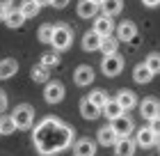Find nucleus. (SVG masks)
Masks as SVG:
<instances>
[{"instance_id": "nucleus-36", "label": "nucleus", "mask_w": 160, "mask_h": 156, "mask_svg": "<svg viewBox=\"0 0 160 156\" xmlns=\"http://www.w3.org/2000/svg\"><path fill=\"white\" fill-rule=\"evenodd\" d=\"M34 3H37L39 7H46V5H50V0H34Z\"/></svg>"}, {"instance_id": "nucleus-12", "label": "nucleus", "mask_w": 160, "mask_h": 156, "mask_svg": "<svg viewBox=\"0 0 160 156\" xmlns=\"http://www.w3.org/2000/svg\"><path fill=\"white\" fill-rule=\"evenodd\" d=\"M98 9L103 12V16H119V14L123 12V0H101V5H98Z\"/></svg>"}, {"instance_id": "nucleus-37", "label": "nucleus", "mask_w": 160, "mask_h": 156, "mask_svg": "<svg viewBox=\"0 0 160 156\" xmlns=\"http://www.w3.org/2000/svg\"><path fill=\"white\" fill-rule=\"evenodd\" d=\"M89 3H94V5H101V0H89Z\"/></svg>"}, {"instance_id": "nucleus-30", "label": "nucleus", "mask_w": 160, "mask_h": 156, "mask_svg": "<svg viewBox=\"0 0 160 156\" xmlns=\"http://www.w3.org/2000/svg\"><path fill=\"white\" fill-rule=\"evenodd\" d=\"M50 35H53V25H50V23L39 28V41L41 44H50Z\"/></svg>"}, {"instance_id": "nucleus-8", "label": "nucleus", "mask_w": 160, "mask_h": 156, "mask_svg": "<svg viewBox=\"0 0 160 156\" xmlns=\"http://www.w3.org/2000/svg\"><path fill=\"white\" fill-rule=\"evenodd\" d=\"M92 32H96L98 37H110L114 32V21L110 16H103V14H96L94 16V28Z\"/></svg>"}, {"instance_id": "nucleus-21", "label": "nucleus", "mask_w": 160, "mask_h": 156, "mask_svg": "<svg viewBox=\"0 0 160 156\" xmlns=\"http://www.w3.org/2000/svg\"><path fill=\"white\" fill-rule=\"evenodd\" d=\"M23 23H25V16L18 9H14V7H12V9L7 12V16H5V25L12 28V30H16V28H21Z\"/></svg>"}, {"instance_id": "nucleus-15", "label": "nucleus", "mask_w": 160, "mask_h": 156, "mask_svg": "<svg viewBox=\"0 0 160 156\" xmlns=\"http://www.w3.org/2000/svg\"><path fill=\"white\" fill-rule=\"evenodd\" d=\"M135 140L130 138H119L117 143H114V154L117 156H133L135 154Z\"/></svg>"}, {"instance_id": "nucleus-2", "label": "nucleus", "mask_w": 160, "mask_h": 156, "mask_svg": "<svg viewBox=\"0 0 160 156\" xmlns=\"http://www.w3.org/2000/svg\"><path fill=\"white\" fill-rule=\"evenodd\" d=\"M9 117H12L14 126H16V131L18 129H30L32 122H34V108L30 106V103H18Z\"/></svg>"}, {"instance_id": "nucleus-27", "label": "nucleus", "mask_w": 160, "mask_h": 156, "mask_svg": "<svg viewBox=\"0 0 160 156\" xmlns=\"http://www.w3.org/2000/svg\"><path fill=\"white\" fill-rule=\"evenodd\" d=\"M48 76H50L48 69H43L41 64H37V67H32V69H30V78L34 80V83H43V85H46L48 80H50Z\"/></svg>"}, {"instance_id": "nucleus-24", "label": "nucleus", "mask_w": 160, "mask_h": 156, "mask_svg": "<svg viewBox=\"0 0 160 156\" xmlns=\"http://www.w3.org/2000/svg\"><path fill=\"white\" fill-rule=\"evenodd\" d=\"M80 115H82L85 120H89V122H94V120H96V117L101 115V110H98L96 106H92V103L87 101V96H85V99L80 101Z\"/></svg>"}, {"instance_id": "nucleus-9", "label": "nucleus", "mask_w": 160, "mask_h": 156, "mask_svg": "<svg viewBox=\"0 0 160 156\" xmlns=\"http://www.w3.org/2000/svg\"><path fill=\"white\" fill-rule=\"evenodd\" d=\"M94 78H96V73H94V69L89 64H80L78 69L73 71V83L78 87H87V85H92L94 83Z\"/></svg>"}, {"instance_id": "nucleus-29", "label": "nucleus", "mask_w": 160, "mask_h": 156, "mask_svg": "<svg viewBox=\"0 0 160 156\" xmlns=\"http://www.w3.org/2000/svg\"><path fill=\"white\" fill-rule=\"evenodd\" d=\"M144 67H147V69L156 76V73L160 71V55H158V53H149L147 60H144Z\"/></svg>"}, {"instance_id": "nucleus-3", "label": "nucleus", "mask_w": 160, "mask_h": 156, "mask_svg": "<svg viewBox=\"0 0 160 156\" xmlns=\"http://www.w3.org/2000/svg\"><path fill=\"white\" fill-rule=\"evenodd\" d=\"M123 64H126L123 55H119V53H114V55H105L103 60H101V71H103V76L114 78V76H119V73L123 71Z\"/></svg>"}, {"instance_id": "nucleus-26", "label": "nucleus", "mask_w": 160, "mask_h": 156, "mask_svg": "<svg viewBox=\"0 0 160 156\" xmlns=\"http://www.w3.org/2000/svg\"><path fill=\"white\" fill-rule=\"evenodd\" d=\"M39 64L43 69H53V67H60V53H55V51H50V53H43Z\"/></svg>"}, {"instance_id": "nucleus-34", "label": "nucleus", "mask_w": 160, "mask_h": 156, "mask_svg": "<svg viewBox=\"0 0 160 156\" xmlns=\"http://www.w3.org/2000/svg\"><path fill=\"white\" fill-rule=\"evenodd\" d=\"M14 0H0V7H5V9H12Z\"/></svg>"}, {"instance_id": "nucleus-31", "label": "nucleus", "mask_w": 160, "mask_h": 156, "mask_svg": "<svg viewBox=\"0 0 160 156\" xmlns=\"http://www.w3.org/2000/svg\"><path fill=\"white\" fill-rule=\"evenodd\" d=\"M7 103H9V101H7V92H5V90H0V115H2L5 110H7Z\"/></svg>"}, {"instance_id": "nucleus-23", "label": "nucleus", "mask_w": 160, "mask_h": 156, "mask_svg": "<svg viewBox=\"0 0 160 156\" xmlns=\"http://www.w3.org/2000/svg\"><path fill=\"white\" fill-rule=\"evenodd\" d=\"M151 78H153V73H151L147 67H144V62H142V64H137L135 69H133V80H135V83L147 85V83H151Z\"/></svg>"}, {"instance_id": "nucleus-7", "label": "nucleus", "mask_w": 160, "mask_h": 156, "mask_svg": "<svg viewBox=\"0 0 160 156\" xmlns=\"http://www.w3.org/2000/svg\"><path fill=\"white\" fill-rule=\"evenodd\" d=\"M137 106H140V115L144 117V120H158V113H160V103L158 99H153V96H147V99L137 101Z\"/></svg>"}, {"instance_id": "nucleus-17", "label": "nucleus", "mask_w": 160, "mask_h": 156, "mask_svg": "<svg viewBox=\"0 0 160 156\" xmlns=\"http://www.w3.org/2000/svg\"><path fill=\"white\" fill-rule=\"evenodd\" d=\"M98 145H103V147H114V143H117V133H114L112 129H110V124H108V126H101V129H98Z\"/></svg>"}, {"instance_id": "nucleus-16", "label": "nucleus", "mask_w": 160, "mask_h": 156, "mask_svg": "<svg viewBox=\"0 0 160 156\" xmlns=\"http://www.w3.org/2000/svg\"><path fill=\"white\" fill-rule=\"evenodd\" d=\"M101 39H103V37H98L96 32L87 30V32L82 35V51H87V53L98 51V48H101Z\"/></svg>"}, {"instance_id": "nucleus-22", "label": "nucleus", "mask_w": 160, "mask_h": 156, "mask_svg": "<svg viewBox=\"0 0 160 156\" xmlns=\"http://www.w3.org/2000/svg\"><path fill=\"white\" fill-rule=\"evenodd\" d=\"M98 51H103V57L105 55H114V53H119V41H117V37H103L101 39V48Z\"/></svg>"}, {"instance_id": "nucleus-19", "label": "nucleus", "mask_w": 160, "mask_h": 156, "mask_svg": "<svg viewBox=\"0 0 160 156\" xmlns=\"http://www.w3.org/2000/svg\"><path fill=\"white\" fill-rule=\"evenodd\" d=\"M76 12H78L80 19H94V16L98 14V5L89 3V0H80L78 7H76Z\"/></svg>"}, {"instance_id": "nucleus-1", "label": "nucleus", "mask_w": 160, "mask_h": 156, "mask_svg": "<svg viewBox=\"0 0 160 156\" xmlns=\"http://www.w3.org/2000/svg\"><path fill=\"white\" fill-rule=\"evenodd\" d=\"M71 44H73V30L67 23H57L53 25V35H50V46H53L55 53H62V51H69Z\"/></svg>"}, {"instance_id": "nucleus-13", "label": "nucleus", "mask_w": 160, "mask_h": 156, "mask_svg": "<svg viewBox=\"0 0 160 156\" xmlns=\"http://www.w3.org/2000/svg\"><path fill=\"white\" fill-rule=\"evenodd\" d=\"M73 154L76 156H94L96 154V143L92 138H80L73 145Z\"/></svg>"}, {"instance_id": "nucleus-35", "label": "nucleus", "mask_w": 160, "mask_h": 156, "mask_svg": "<svg viewBox=\"0 0 160 156\" xmlns=\"http://www.w3.org/2000/svg\"><path fill=\"white\" fill-rule=\"evenodd\" d=\"M7 12H9V9H5V7H0V21H5V16H7Z\"/></svg>"}, {"instance_id": "nucleus-11", "label": "nucleus", "mask_w": 160, "mask_h": 156, "mask_svg": "<svg viewBox=\"0 0 160 156\" xmlns=\"http://www.w3.org/2000/svg\"><path fill=\"white\" fill-rule=\"evenodd\" d=\"M137 39V25L133 21H121L117 28V41H133Z\"/></svg>"}, {"instance_id": "nucleus-14", "label": "nucleus", "mask_w": 160, "mask_h": 156, "mask_svg": "<svg viewBox=\"0 0 160 156\" xmlns=\"http://www.w3.org/2000/svg\"><path fill=\"white\" fill-rule=\"evenodd\" d=\"M16 71H18V62L14 60V57L0 60V80H7V78L16 76Z\"/></svg>"}, {"instance_id": "nucleus-6", "label": "nucleus", "mask_w": 160, "mask_h": 156, "mask_svg": "<svg viewBox=\"0 0 160 156\" xmlns=\"http://www.w3.org/2000/svg\"><path fill=\"white\" fill-rule=\"evenodd\" d=\"M110 129L117 133V138H130V133L135 131V124H133V120H130L128 115H121V117L110 122Z\"/></svg>"}, {"instance_id": "nucleus-18", "label": "nucleus", "mask_w": 160, "mask_h": 156, "mask_svg": "<svg viewBox=\"0 0 160 156\" xmlns=\"http://www.w3.org/2000/svg\"><path fill=\"white\" fill-rule=\"evenodd\" d=\"M101 115H103L108 122H112V120H117V117L123 115V110L119 108V103L114 101V99H108V103H105L103 108H101Z\"/></svg>"}, {"instance_id": "nucleus-5", "label": "nucleus", "mask_w": 160, "mask_h": 156, "mask_svg": "<svg viewBox=\"0 0 160 156\" xmlns=\"http://www.w3.org/2000/svg\"><path fill=\"white\" fill-rule=\"evenodd\" d=\"M135 145H140L142 149H153V147H158V131H153L151 126H142V129L137 131Z\"/></svg>"}, {"instance_id": "nucleus-25", "label": "nucleus", "mask_w": 160, "mask_h": 156, "mask_svg": "<svg viewBox=\"0 0 160 156\" xmlns=\"http://www.w3.org/2000/svg\"><path fill=\"white\" fill-rule=\"evenodd\" d=\"M108 99H110V94H108L105 90H92V94L87 96V101H89L92 106H96L98 110H101V108H103L105 103H108Z\"/></svg>"}, {"instance_id": "nucleus-4", "label": "nucleus", "mask_w": 160, "mask_h": 156, "mask_svg": "<svg viewBox=\"0 0 160 156\" xmlns=\"http://www.w3.org/2000/svg\"><path fill=\"white\" fill-rule=\"evenodd\" d=\"M64 94H67V90H64V85L60 80H48L46 87H43V99H46V103H50V106L60 103L64 99Z\"/></svg>"}, {"instance_id": "nucleus-10", "label": "nucleus", "mask_w": 160, "mask_h": 156, "mask_svg": "<svg viewBox=\"0 0 160 156\" xmlns=\"http://www.w3.org/2000/svg\"><path fill=\"white\" fill-rule=\"evenodd\" d=\"M114 101L119 103V108L123 110V113H128V110H133L137 106V94L133 90H126V87H123V90L117 92V99H114Z\"/></svg>"}, {"instance_id": "nucleus-32", "label": "nucleus", "mask_w": 160, "mask_h": 156, "mask_svg": "<svg viewBox=\"0 0 160 156\" xmlns=\"http://www.w3.org/2000/svg\"><path fill=\"white\" fill-rule=\"evenodd\" d=\"M69 3H71V0H50V5L57 7V9H64V7H67Z\"/></svg>"}, {"instance_id": "nucleus-20", "label": "nucleus", "mask_w": 160, "mask_h": 156, "mask_svg": "<svg viewBox=\"0 0 160 156\" xmlns=\"http://www.w3.org/2000/svg\"><path fill=\"white\" fill-rule=\"evenodd\" d=\"M18 12L23 14L25 19H34L41 12V7L34 3V0H21V3H18Z\"/></svg>"}, {"instance_id": "nucleus-28", "label": "nucleus", "mask_w": 160, "mask_h": 156, "mask_svg": "<svg viewBox=\"0 0 160 156\" xmlns=\"http://www.w3.org/2000/svg\"><path fill=\"white\" fill-rule=\"evenodd\" d=\"M14 131H16V126H14L12 117L9 115H0V136H12Z\"/></svg>"}, {"instance_id": "nucleus-33", "label": "nucleus", "mask_w": 160, "mask_h": 156, "mask_svg": "<svg viewBox=\"0 0 160 156\" xmlns=\"http://www.w3.org/2000/svg\"><path fill=\"white\" fill-rule=\"evenodd\" d=\"M142 5H147V7H158L160 0H142Z\"/></svg>"}]
</instances>
